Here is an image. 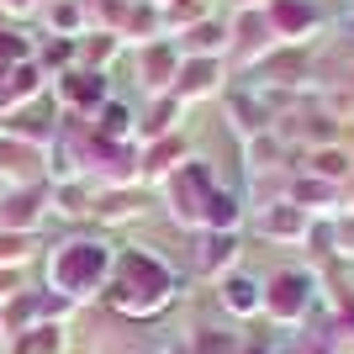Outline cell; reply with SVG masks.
Masks as SVG:
<instances>
[{"mask_svg": "<svg viewBox=\"0 0 354 354\" xmlns=\"http://www.w3.org/2000/svg\"><path fill=\"white\" fill-rule=\"evenodd\" d=\"M111 307L127 317H148L175 301V270L164 265L153 249H122L111 259V281H106Z\"/></svg>", "mask_w": 354, "mask_h": 354, "instance_id": "cell-1", "label": "cell"}, {"mask_svg": "<svg viewBox=\"0 0 354 354\" xmlns=\"http://www.w3.org/2000/svg\"><path fill=\"white\" fill-rule=\"evenodd\" d=\"M111 259H117V254L106 249V243H95V238H69V243H59L53 259H48V286L59 296H69V301H80V296L101 291V286L111 281Z\"/></svg>", "mask_w": 354, "mask_h": 354, "instance_id": "cell-2", "label": "cell"}, {"mask_svg": "<svg viewBox=\"0 0 354 354\" xmlns=\"http://www.w3.org/2000/svg\"><path fill=\"white\" fill-rule=\"evenodd\" d=\"M43 201L48 191L43 185H11V191H0V233H32L37 217H43Z\"/></svg>", "mask_w": 354, "mask_h": 354, "instance_id": "cell-3", "label": "cell"}, {"mask_svg": "<svg viewBox=\"0 0 354 354\" xmlns=\"http://www.w3.org/2000/svg\"><path fill=\"white\" fill-rule=\"evenodd\" d=\"M180 48H169V43H148L143 48V85L148 90H159V95H169L175 90V74H180Z\"/></svg>", "mask_w": 354, "mask_h": 354, "instance_id": "cell-4", "label": "cell"}, {"mask_svg": "<svg viewBox=\"0 0 354 354\" xmlns=\"http://www.w3.org/2000/svg\"><path fill=\"white\" fill-rule=\"evenodd\" d=\"M217 90V59H180V74H175V95L180 106L191 101V95H212Z\"/></svg>", "mask_w": 354, "mask_h": 354, "instance_id": "cell-5", "label": "cell"}, {"mask_svg": "<svg viewBox=\"0 0 354 354\" xmlns=\"http://www.w3.org/2000/svg\"><path fill=\"white\" fill-rule=\"evenodd\" d=\"M307 281L301 275H281V281H270V291H265V307L275 312V317H301L307 312Z\"/></svg>", "mask_w": 354, "mask_h": 354, "instance_id": "cell-6", "label": "cell"}, {"mask_svg": "<svg viewBox=\"0 0 354 354\" xmlns=\"http://www.w3.org/2000/svg\"><path fill=\"white\" fill-rule=\"evenodd\" d=\"M59 95L69 106H101L106 101V80L95 69H64L59 74Z\"/></svg>", "mask_w": 354, "mask_h": 354, "instance_id": "cell-7", "label": "cell"}, {"mask_svg": "<svg viewBox=\"0 0 354 354\" xmlns=\"http://www.w3.org/2000/svg\"><path fill=\"white\" fill-rule=\"evenodd\" d=\"M265 21H270V32H275V37H301V32L317 21V11H312V6H301V0H270Z\"/></svg>", "mask_w": 354, "mask_h": 354, "instance_id": "cell-8", "label": "cell"}, {"mask_svg": "<svg viewBox=\"0 0 354 354\" xmlns=\"http://www.w3.org/2000/svg\"><path fill=\"white\" fill-rule=\"evenodd\" d=\"M222 307L238 312V317H249V312L265 307V291H259V281H249V275H222Z\"/></svg>", "mask_w": 354, "mask_h": 354, "instance_id": "cell-9", "label": "cell"}, {"mask_svg": "<svg viewBox=\"0 0 354 354\" xmlns=\"http://www.w3.org/2000/svg\"><path fill=\"white\" fill-rule=\"evenodd\" d=\"M259 227H265V238H301V233H307V217L296 212V201H275Z\"/></svg>", "mask_w": 354, "mask_h": 354, "instance_id": "cell-10", "label": "cell"}, {"mask_svg": "<svg viewBox=\"0 0 354 354\" xmlns=\"http://www.w3.org/2000/svg\"><path fill=\"white\" fill-rule=\"evenodd\" d=\"M37 159H43L37 143H6V138H0V175H11L16 185L32 175V164H37Z\"/></svg>", "mask_w": 354, "mask_h": 354, "instance_id": "cell-11", "label": "cell"}, {"mask_svg": "<svg viewBox=\"0 0 354 354\" xmlns=\"http://www.w3.org/2000/svg\"><path fill=\"white\" fill-rule=\"evenodd\" d=\"M185 37H191V53H196V59H217L222 48H227V27H222V21H196Z\"/></svg>", "mask_w": 354, "mask_h": 354, "instance_id": "cell-12", "label": "cell"}, {"mask_svg": "<svg viewBox=\"0 0 354 354\" xmlns=\"http://www.w3.org/2000/svg\"><path fill=\"white\" fill-rule=\"evenodd\" d=\"M127 122H133V111H127L122 101H101V106H95V133H101V138H127V133H133Z\"/></svg>", "mask_w": 354, "mask_h": 354, "instance_id": "cell-13", "label": "cell"}, {"mask_svg": "<svg viewBox=\"0 0 354 354\" xmlns=\"http://www.w3.org/2000/svg\"><path fill=\"white\" fill-rule=\"evenodd\" d=\"M312 175H323V180H344V175H349V159H344L339 148H317V153H312Z\"/></svg>", "mask_w": 354, "mask_h": 354, "instance_id": "cell-14", "label": "cell"}, {"mask_svg": "<svg viewBox=\"0 0 354 354\" xmlns=\"http://www.w3.org/2000/svg\"><path fill=\"white\" fill-rule=\"evenodd\" d=\"M27 254H32V233H0V270L21 265Z\"/></svg>", "mask_w": 354, "mask_h": 354, "instance_id": "cell-15", "label": "cell"}, {"mask_svg": "<svg viewBox=\"0 0 354 354\" xmlns=\"http://www.w3.org/2000/svg\"><path fill=\"white\" fill-rule=\"evenodd\" d=\"M27 59H32V48L16 43V32H0V64H27Z\"/></svg>", "mask_w": 354, "mask_h": 354, "instance_id": "cell-16", "label": "cell"}, {"mask_svg": "<svg viewBox=\"0 0 354 354\" xmlns=\"http://www.w3.org/2000/svg\"><path fill=\"white\" fill-rule=\"evenodd\" d=\"M48 16H53V27H59V32H74V27H80V6H74V0H59Z\"/></svg>", "mask_w": 354, "mask_h": 354, "instance_id": "cell-17", "label": "cell"}, {"mask_svg": "<svg viewBox=\"0 0 354 354\" xmlns=\"http://www.w3.org/2000/svg\"><path fill=\"white\" fill-rule=\"evenodd\" d=\"M227 249H233V238H227V233H217V238H212V249H207V265H212V270H217V265H227Z\"/></svg>", "mask_w": 354, "mask_h": 354, "instance_id": "cell-18", "label": "cell"}, {"mask_svg": "<svg viewBox=\"0 0 354 354\" xmlns=\"http://www.w3.org/2000/svg\"><path fill=\"white\" fill-rule=\"evenodd\" d=\"M0 6H6V11H32L37 0H0Z\"/></svg>", "mask_w": 354, "mask_h": 354, "instance_id": "cell-19", "label": "cell"}, {"mask_svg": "<svg viewBox=\"0 0 354 354\" xmlns=\"http://www.w3.org/2000/svg\"><path fill=\"white\" fill-rule=\"evenodd\" d=\"M0 328H6V307H0Z\"/></svg>", "mask_w": 354, "mask_h": 354, "instance_id": "cell-20", "label": "cell"}, {"mask_svg": "<svg viewBox=\"0 0 354 354\" xmlns=\"http://www.w3.org/2000/svg\"><path fill=\"white\" fill-rule=\"evenodd\" d=\"M249 6H254V0H249Z\"/></svg>", "mask_w": 354, "mask_h": 354, "instance_id": "cell-21", "label": "cell"}]
</instances>
